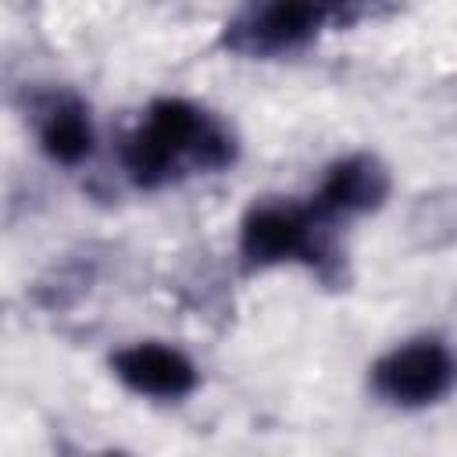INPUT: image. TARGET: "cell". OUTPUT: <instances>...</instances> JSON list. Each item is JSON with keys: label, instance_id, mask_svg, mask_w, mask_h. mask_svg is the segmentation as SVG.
Returning <instances> with one entry per match:
<instances>
[{"label": "cell", "instance_id": "cell-3", "mask_svg": "<svg viewBox=\"0 0 457 457\" xmlns=\"http://www.w3.org/2000/svg\"><path fill=\"white\" fill-rule=\"evenodd\" d=\"M321 18V0H253L225 29V43L239 54H282L307 43Z\"/></svg>", "mask_w": 457, "mask_h": 457}, {"label": "cell", "instance_id": "cell-7", "mask_svg": "<svg viewBox=\"0 0 457 457\" xmlns=\"http://www.w3.org/2000/svg\"><path fill=\"white\" fill-rule=\"evenodd\" d=\"M39 143L61 164H79L93 150V125L82 104L54 100L39 118Z\"/></svg>", "mask_w": 457, "mask_h": 457}, {"label": "cell", "instance_id": "cell-5", "mask_svg": "<svg viewBox=\"0 0 457 457\" xmlns=\"http://www.w3.org/2000/svg\"><path fill=\"white\" fill-rule=\"evenodd\" d=\"M111 368L129 389H136L143 396L179 400L196 386V368L189 364V357L179 353L175 346H161V343L125 346L114 353Z\"/></svg>", "mask_w": 457, "mask_h": 457}, {"label": "cell", "instance_id": "cell-6", "mask_svg": "<svg viewBox=\"0 0 457 457\" xmlns=\"http://www.w3.org/2000/svg\"><path fill=\"white\" fill-rule=\"evenodd\" d=\"M389 193V171L368 157V154H353L346 161H336L318 189V204L314 211L321 218H336V214H364L382 207Z\"/></svg>", "mask_w": 457, "mask_h": 457}, {"label": "cell", "instance_id": "cell-1", "mask_svg": "<svg viewBox=\"0 0 457 457\" xmlns=\"http://www.w3.org/2000/svg\"><path fill=\"white\" fill-rule=\"evenodd\" d=\"M182 157L221 168L232 161V136L186 100H157L146 125L125 139V168L139 186H157Z\"/></svg>", "mask_w": 457, "mask_h": 457}, {"label": "cell", "instance_id": "cell-4", "mask_svg": "<svg viewBox=\"0 0 457 457\" xmlns=\"http://www.w3.org/2000/svg\"><path fill=\"white\" fill-rule=\"evenodd\" d=\"M239 246L257 268L303 257L314 250V218L293 204H261L246 214Z\"/></svg>", "mask_w": 457, "mask_h": 457}, {"label": "cell", "instance_id": "cell-8", "mask_svg": "<svg viewBox=\"0 0 457 457\" xmlns=\"http://www.w3.org/2000/svg\"><path fill=\"white\" fill-rule=\"evenodd\" d=\"M368 0H321V11H325V18H350Z\"/></svg>", "mask_w": 457, "mask_h": 457}, {"label": "cell", "instance_id": "cell-2", "mask_svg": "<svg viewBox=\"0 0 457 457\" xmlns=\"http://www.w3.org/2000/svg\"><path fill=\"white\" fill-rule=\"evenodd\" d=\"M375 389L400 407H421L439 400L453 378H457V361L439 339H414L407 346L389 350L375 371Z\"/></svg>", "mask_w": 457, "mask_h": 457}]
</instances>
